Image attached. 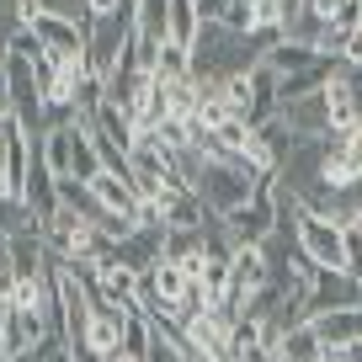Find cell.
Here are the masks:
<instances>
[{"label": "cell", "mask_w": 362, "mask_h": 362, "mask_svg": "<svg viewBox=\"0 0 362 362\" xmlns=\"http://www.w3.org/2000/svg\"><path fill=\"white\" fill-rule=\"evenodd\" d=\"M346 86H351V102H357V117H362V64L357 69L346 64Z\"/></svg>", "instance_id": "cell-17"}, {"label": "cell", "mask_w": 362, "mask_h": 362, "mask_svg": "<svg viewBox=\"0 0 362 362\" xmlns=\"http://www.w3.org/2000/svg\"><path fill=\"white\" fill-rule=\"evenodd\" d=\"M203 33V16H197V0H170V43H197Z\"/></svg>", "instance_id": "cell-12"}, {"label": "cell", "mask_w": 362, "mask_h": 362, "mask_svg": "<svg viewBox=\"0 0 362 362\" xmlns=\"http://www.w3.org/2000/svg\"><path fill=\"white\" fill-rule=\"evenodd\" d=\"M341 357H346V362H362V341H351V346L341 351Z\"/></svg>", "instance_id": "cell-19"}, {"label": "cell", "mask_w": 362, "mask_h": 362, "mask_svg": "<svg viewBox=\"0 0 362 362\" xmlns=\"http://www.w3.org/2000/svg\"><path fill=\"white\" fill-rule=\"evenodd\" d=\"M229 11H235V0H197V16H203V22H229Z\"/></svg>", "instance_id": "cell-14"}, {"label": "cell", "mask_w": 362, "mask_h": 362, "mask_svg": "<svg viewBox=\"0 0 362 362\" xmlns=\"http://www.w3.org/2000/svg\"><path fill=\"white\" fill-rule=\"evenodd\" d=\"M11 293H16V267H11V261H0V309L11 304Z\"/></svg>", "instance_id": "cell-15"}, {"label": "cell", "mask_w": 362, "mask_h": 362, "mask_svg": "<svg viewBox=\"0 0 362 362\" xmlns=\"http://www.w3.org/2000/svg\"><path fill=\"white\" fill-rule=\"evenodd\" d=\"M298 245L315 267L330 272H346V229L336 218H320V214H298Z\"/></svg>", "instance_id": "cell-4"}, {"label": "cell", "mask_w": 362, "mask_h": 362, "mask_svg": "<svg viewBox=\"0 0 362 362\" xmlns=\"http://www.w3.org/2000/svg\"><path fill=\"white\" fill-rule=\"evenodd\" d=\"M134 33L144 48H160L170 37V0H134Z\"/></svg>", "instance_id": "cell-9"}, {"label": "cell", "mask_w": 362, "mask_h": 362, "mask_svg": "<svg viewBox=\"0 0 362 362\" xmlns=\"http://www.w3.org/2000/svg\"><path fill=\"white\" fill-rule=\"evenodd\" d=\"M134 43V6L117 16H96V22L86 27V69L96 80H107L117 69V59H123V48Z\"/></svg>", "instance_id": "cell-1"}, {"label": "cell", "mask_w": 362, "mask_h": 362, "mask_svg": "<svg viewBox=\"0 0 362 362\" xmlns=\"http://www.w3.org/2000/svg\"><path fill=\"white\" fill-rule=\"evenodd\" d=\"M27 33L43 43V54L48 59H86V22H75V16H54V11H43Z\"/></svg>", "instance_id": "cell-5"}, {"label": "cell", "mask_w": 362, "mask_h": 362, "mask_svg": "<svg viewBox=\"0 0 362 362\" xmlns=\"http://www.w3.org/2000/svg\"><path fill=\"white\" fill-rule=\"evenodd\" d=\"M0 261H11V235H0Z\"/></svg>", "instance_id": "cell-21"}, {"label": "cell", "mask_w": 362, "mask_h": 362, "mask_svg": "<svg viewBox=\"0 0 362 362\" xmlns=\"http://www.w3.org/2000/svg\"><path fill=\"white\" fill-rule=\"evenodd\" d=\"M336 309H362V277H351V272H330V267H320L315 277H309L304 320L336 315Z\"/></svg>", "instance_id": "cell-2"}, {"label": "cell", "mask_w": 362, "mask_h": 362, "mask_svg": "<svg viewBox=\"0 0 362 362\" xmlns=\"http://www.w3.org/2000/svg\"><path fill=\"white\" fill-rule=\"evenodd\" d=\"M86 187H90V197H96V203H102L107 214L134 218V224H139V203H144V197L134 192V181H123V176H112V170H102V176H96V181H86Z\"/></svg>", "instance_id": "cell-7"}, {"label": "cell", "mask_w": 362, "mask_h": 362, "mask_svg": "<svg viewBox=\"0 0 362 362\" xmlns=\"http://www.w3.org/2000/svg\"><path fill=\"white\" fill-rule=\"evenodd\" d=\"M11 112V90H6V69H0V117Z\"/></svg>", "instance_id": "cell-18"}, {"label": "cell", "mask_w": 362, "mask_h": 362, "mask_svg": "<svg viewBox=\"0 0 362 362\" xmlns=\"http://www.w3.org/2000/svg\"><path fill=\"white\" fill-rule=\"evenodd\" d=\"M144 362H192V351L176 346L170 336H160V330H155V341H149V357H144Z\"/></svg>", "instance_id": "cell-13"}, {"label": "cell", "mask_w": 362, "mask_h": 362, "mask_svg": "<svg viewBox=\"0 0 362 362\" xmlns=\"http://www.w3.org/2000/svg\"><path fill=\"white\" fill-rule=\"evenodd\" d=\"M149 75L155 80H165V86H181V80H192V48L187 43H160L155 48V64H149Z\"/></svg>", "instance_id": "cell-10"}, {"label": "cell", "mask_w": 362, "mask_h": 362, "mask_svg": "<svg viewBox=\"0 0 362 362\" xmlns=\"http://www.w3.org/2000/svg\"><path fill=\"white\" fill-rule=\"evenodd\" d=\"M309 325H315V336H320L325 351H346L351 341H362V309H336V315H320V320H309Z\"/></svg>", "instance_id": "cell-8"}, {"label": "cell", "mask_w": 362, "mask_h": 362, "mask_svg": "<svg viewBox=\"0 0 362 362\" xmlns=\"http://www.w3.org/2000/svg\"><path fill=\"white\" fill-rule=\"evenodd\" d=\"M325 357V346H320V336H315V325H293L283 336V351H277V362H320Z\"/></svg>", "instance_id": "cell-11"}, {"label": "cell", "mask_w": 362, "mask_h": 362, "mask_svg": "<svg viewBox=\"0 0 362 362\" xmlns=\"http://www.w3.org/2000/svg\"><path fill=\"white\" fill-rule=\"evenodd\" d=\"M102 362H144V357H134V351H112V357H102Z\"/></svg>", "instance_id": "cell-20"}, {"label": "cell", "mask_w": 362, "mask_h": 362, "mask_svg": "<svg viewBox=\"0 0 362 362\" xmlns=\"http://www.w3.org/2000/svg\"><path fill=\"white\" fill-rule=\"evenodd\" d=\"M341 64H351V69L362 64V27H357V33L346 37V54H341Z\"/></svg>", "instance_id": "cell-16"}, {"label": "cell", "mask_w": 362, "mask_h": 362, "mask_svg": "<svg viewBox=\"0 0 362 362\" xmlns=\"http://www.w3.org/2000/svg\"><path fill=\"white\" fill-rule=\"evenodd\" d=\"M43 336H54L43 315H33V309H16V304L0 309V357H16V351L37 346Z\"/></svg>", "instance_id": "cell-6"}, {"label": "cell", "mask_w": 362, "mask_h": 362, "mask_svg": "<svg viewBox=\"0 0 362 362\" xmlns=\"http://www.w3.org/2000/svg\"><path fill=\"white\" fill-rule=\"evenodd\" d=\"M229 240L235 245H261V240L277 229V181H261V192L250 197L245 208H235V214L224 218Z\"/></svg>", "instance_id": "cell-3"}]
</instances>
